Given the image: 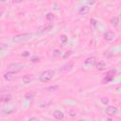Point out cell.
<instances>
[{
    "label": "cell",
    "instance_id": "6da1fadb",
    "mask_svg": "<svg viewBox=\"0 0 121 121\" xmlns=\"http://www.w3.org/2000/svg\"><path fill=\"white\" fill-rule=\"evenodd\" d=\"M33 34L32 33H22V34H18L16 36L13 37L12 42L13 43H23V42H26L28 40H30L32 38Z\"/></svg>",
    "mask_w": 121,
    "mask_h": 121
},
{
    "label": "cell",
    "instance_id": "7a4b0ae2",
    "mask_svg": "<svg viewBox=\"0 0 121 121\" xmlns=\"http://www.w3.org/2000/svg\"><path fill=\"white\" fill-rule=\"evenodd\" d=\"M53 76H54V71L53 70H50V69L49 70H45L40 75L39 79H40L41 82L45 83V82H48L49 80H51L53 78Z\"/></svg>",
    "mask_w": 121,
    "mask_h": 121
},
{
    "label": "cell",
    "instance_id": "3957f363",
    "mask_svg": "<svg viewBox=\"0 0 121 121\" xmlns=\"http://www.w3.org/2000/svg\"><path fill=\"white\" fill-rule=\"evenodd\" d=\"M25 67H26V64L25 63H22V62H13V63H10V64L8 65V70H9V72L17 73V72L22 71Z\"/></svg>",
    "mask_w": 121,
    "mask_h": 121
},
{
    "label": "cell",
    "instance_id": "277c9868",
    "mask_svg": "<svg viewBox=\"0 0 121 121\" xmlns=\"http://www.w3.org/2000/svg\"><path fill=\"white\" fill-rule=\"evenodd\" d=\"M115 73H116L115 70H111V71L107 72L105 78H104L103 80H102V83H105V82L107 83V82H109V81H112V80L113 79V77L115 76Z\"/></svg>",
    "mask_w": 121,
    "mask_h": 121
},
{
    "label": "cell",
    "instance_id": "5b68a950",
    "mask_svg": "<svg viewBox=\"0 0 121 121\" xmlns=\"http://www.w3.org/2000/svg\"><path fill=\"white\" fill-rule=\"evenodd\" d=\"M105 112H106L108 115L112 116V115L117 114L118 109H117L116 107H114V106H109V107H107V108L105 109Z\"/></svg>",
    "mask_w": 121,
    "mask_h": 121
},
{
    "label": "cell",
    "instance_id": "8992f818",
    "mask_svg": "<svg viewBox=\"0 0 121 121\" xmlns=\"http://www.w3.org/2000/svg\"><path fill=\"white\" fill-rule=\"evenodd\" d=\"M73 66H74V62L73 61H68V62H66L65 64H63L60 67V71H61V72H68V71H70L73 68Z\"/></svg>",
    "mask_w": 121,
    "mask_h": 121
},
{
    "label": "cell",
    "instance_id": "52a82bcc",
    "mask_svg": "<svg viewBox=\"0 0 121 121\" xmlns=\"http://www.w3.org/2000/svg\"><path fill=\"white\" fill-rule=\"evenodd\" d=\"M16 78V73H13V72H7L4 74V78L8 81H11V80H14Z\"/></svg>",
    "mask_w": 121,
    "mask_h": 121
},
{
    "label": "cell",
    "instance_id": "ba28073f",
    "mask_svg": "<svg viewBox=\"0 0 121 121\" xmlns=\"http://www.w3.org/2000/svg\"><path fill=\"white\" fill-rule=\"evenodd\" d=\"M103 37L106 41H112L114 38H115V34L112 31H106L104 34H103Z\"/></svg>",
    "mask_w": 121,
    "mask_h": 121
},
{
    "label": "cell",
    "instance_id": "9c48e42d",
    "mask_svg": "<svg viewBox=\"0 0 121 121\" xmlns=\"http://www.w3.org/2000/svg\"><path fill=\"white\" fill-rule=\"evenodd\" d=\"M52 27H53V24H52V23H49V24H47V25H44V26H40V27L38 28V30H39L40 32L49 31V30H51V28H52Z\"/></svg>",
    "mask_w": 121,
    "mask_h": 121
},
{
    "label": "cell",
    "instance_id": "30bf717a",
    "mask_svg": "<svg viewBox=\"0 0 121 121\" xmlns=\"http://www.w3.org/2000/svg\"><path fill=\"white\" fill-rule=\"evenodd\" d=\"M89 10H90V8L88 6H81L78 9V12L79 15H85V14H87L89 12Z\"/></svg>",
    "mask_w": 121,
    "mask_h": 121
},
{
    "label": "cell",
    "instance_id": "8fae6325",
    "mask_svg": "<svg viewBox=\"0 0 121 121\" xmlns=\"http://www.w3.org/2000/svg\"><path fill=\"white\" fill-rule=\"evenodd\" d=\"M95 68H96V70H98V71H103V70L106 69V63H105L103 60H99V61L96 62Z\"/></svg>",
    "mask_w": 121,
    "mask_h": 121
},
{
    "label": "cell",
    "instance_id": "7c38bea8",
    "mask_svg": "<svg viewBox=\"0 0 121 121\" xmlns=\"http://www.w3.org/2000/svg\"><path fill=\"white\" fill-rule=\"evenodd\" d=\"M53 116H54L56 119L60 120V119H62V118L64 117V113H63L61 111H60V110H56V111L53 112Z\"/></svg>",
    "mask_w": 121,
    "mask_h": 121
},
{
    "label": "cell",
    "instance_id": "4fadbf2b",
    "mask_svg": "<svg viewBox=\"0 0 121 121\" xmlns=\"http://www.w3.org/2000/svg\"><path fill=\"white\" fill-rule=\"evenodd\" d=\"M10 100H11V95H5L0 96V104L7 103V102H9Z\"/></svg>",
    "mask_w": 121,
    "mask_h": 121
},
{
    "label": "cell",
    "instance_id": "5bb4252c",
    "mask_svg": "<svg viewBox=\"0 0 121 121\" xmlns=\"http://www.w3.org/2000/svg\"><path fill=\"white\" fill-rule=\"evenodd\" d=\"M32 80H33V76H32V75L27 74V75H25V76L23 77V82L26 83V84L29 83V82L32 81Z\"/></svg>",
    "mask_w": 121,
    "mask_h": 121
},
{
    "label": "cell",
    "instance_id": "9a60e30c",
    "mask_svg": "<svg viewBox=\"0 0 121 121\" xmlns=\"http://www.w3.org/2000/svg\"><path fill=\"white\" fill-rule=\"evenodd\" d=\"M35 95H36V92H35V91H29V92H27V93L25 95V98L27 99V100L33 99V98L35 97Z\"/></svg>",
    "mask_w": 121,
    "mask_h": 121
},
{
    "label": "cell",
    "instance_id": "2e32d148",
    "mask_svg": "<svg viewBox=\"0 0 121 121\" xmlns=\"http://www.w3.org/2000/svg\"><path fill=\"white\" fill-rule=\"evenodd\" d=\"M110 23H111L113 26H115V27L118 26V25H119V19H118V17H117V16H113V17H112Z\"/></svg>",
    "mask_w": 121,
    "mask_h": 121
},
{
    "label": "cell",
    "instance_id": "e0dca14e",
    "mask_svg": "<svg viewBox=\"0 0 121 121\" xmlns=\"http://www.w3.org/2000/svg\"><path fill=\"white\" fill-rule=\"evenodd\" d=\"M95 62V57H90V58H87L85 60H84V63L86 65H90V64H94Z\"/></svg>",
    "mask_w": 121,
    "mask_h": 121
},
{
    "label": "cell",
    "instance_id": "ac0fdd59",
    "mask_svg": "<svg viewBox=\"0 0 121 121\" xmlns=\"http://www.w3.org/2000/svg\"><path fill=\"white\" fill-rule=\"evenodd\" d=\"M60 89V86L59 85H52V86H49L47 88H45L44 90L45 91H48V92H56Z\"/></svg>",
    "mask_w": 121,
    "mask_h": 121
},
{
    "label": "cell",
    "instance_id": "d6986e66",
    "mask_svg": "<svg viewBox=\"0 0 121 121\" xmlns=\"http://www.w3.org/2000/svg\"><path fill=\"white\" fill-rule=\"evenodd\" d=\"M45 18H46L47 21L51 22V21H53V20L55 19V15H54L52 12H48V13H46V15H45Z\"/></svg>",
    "mask_w": 121,
    "mask_h": 121
},
{
    "label": "cell",
    "instance_id": "ffe728a7",
    "mask_svg": "<svg viewBox=\"0 0 121 121\" xmlns=\"http://www.w3.org/2000/svg\"><path fill=\"white\" fill-rule=\"evenodd\" d=\"M60 43L61 44H65L66 43H67V41H68V38H67V36L66 35H64V34H62V35H60Z\"/></svg>",
    "mask_w": 121,
    "mask_h": 121
},
{
    "label": "cell",
    "instance_id": "44dd1931",
    "mask_svg": "<svg viewBox=\"0 0 121 121\" xmlns=\"http://www.w3.org/2000/svg\"><path fill=\"white\" fill-rule=\"evenodd\" d=\"M100 100H101L102 104H104V105H108V104H109V102H110L109 98H108V97H105V96L101 97V98H100Z\"/></svg>",
    "mask_w": 121,
    "mask_h": 121
},
{
    "label": "cell",
    "instance_id": "7402d4cb",
    "mask_svg": "<svg viewBox=\"0 0 121 121\" xmlns=\"http://www.w3.org/2000/svg\"><path fill=\"white\" fill-rule=\"evenodd\" d=\"M90 23H91V26L92 27H95V26H96V20L95 19H94V18H92L91 20H90Z\"/></svg>",
    "mask_w": 121,
    "mask_h": 121
},
{
    "label": "cell",
    "instance_id": "603a6c76",
    "mask_svg": "<svg viewBox=\"0 0 121 121\" xmlns=\"http://www.w3.org/2000/svg\"><path fill=\"white\" fill-rule=\"evenodd\" d=\"M60 54H61V52H60L59 49H55V50L53 51V56H54V57H58V56H60Z\"/></svg>",
    "mask_w": 121,
    "mask_h": 121
},
{
    "label": "cell",
    "instance_id": "cb8c5ba5",
    "mask_svg": "<svg viewBox=\"0 0 121 121\" xmlns=\"http://www.w3.org/2000/svg\"><path fill=\"white\" fill-rule=\"evenodd\" d=\"M76 114H77V112H76L75 109H71V110L69 111V115H70V116L74 117V116H76Z\"/></svg>",
    "mask_w": 121,
    "mask_h": 121
},
{
    "label": "cell",
    "instance_id": "d4e9b609",
    "mask_svg": "<svg viewBox=\"0 0 121 121\" xmlns=\"http://www.w3.org/2000/svg\"><path fill=\"white\" fill-rule=\"evenodd\" d=\"M30 60H31L32 62H38V61H40V58H39L38 56H34V57L31 58Z\"/></svg>",
    "mask_w": 121,
    "mask_h": 121
},
{
    "label": "cell",
    "instance_id": "484cf974",
    "mask_svg": "<svg viewBox=\"0 0 121 121\" xmlns=\"http://www.w3.org/2000/svg\"><path fill=\"white\" fill-rule=\"evenodd\" d=\"M29 55H30V53H29L28 51H25V52H23V53L21 54L22 57H27V56H29Z\"/></svg>",
    "mask_w": 121,
    "mask_h": 121
},
{
    "label": "cell",
    "instance_id": "4316f807",
    "mask_svg": "<svg viewBox=\"0 0 121 121\" xmlns=\"http://www.w3.org/2000/svg\"><path fill=\"white\" fill-rule=\"evenodd\" d=\"M71 54H72V51H68V52H66V53H65V54H64L62 57H63L64 59H66V58H68V57H69Z\"/></svg>",
    "mask_w": 121,
    "mask_h": 121
},
{
    "label": "cell",
    "instance_id": "83f0119b",
    "mask_svg": "<svg viewBox=\"0 0 121 121\" xmlns=\"http://www.w3.org/2000/svg\"><path fill=\"white\" fill-rule=\"evenodd\" d=\"M14 111H15L14 109H12V110H9V111H6V110H5V111H3V112H8V114H9V113L13 112Z\"/></svg>",
    "mask_w": 121,
    "mask_h": 121
},
{
    "label": "cell",
    "instance_id": "f1b7e54d",
    "mask_svg": "<svg viewBox=\"0 0 121 121\" xmlns=\"http://www.w3.org/2000/svg\"><path fill=\"white\" fill-rule=\"evenodd\" d=\"M28 121H39V119L37 117H30L28 119Z\"/></svg>",
    "mask_w": 121,
    "mask_h": 121
},
{
    "label": "cell",
    "instance_id": "f546056e",
    "mask_svg": "<svg viewBox=\"0 0 121 121\" xmlns=\"http://www.w3.org/2000/svg\"><path fill=\"white\" fill-rule=\"evenodd\" d=\"M6 47V45L5 44H0V50H2V49H4Z\"/></svg>",
    "mask_w": 121,
    "mask_h": 121
},
{
    "label": "cell",
    "instance_id": "4dcf8cb0",
    "mask_svg": "<svg viewBox=\"0 0 121 121\" xmlns=\"http://www.w3.org/2000/svg\"><path fill=\"white\" fill-rule=\"evenodd\" d=\"M88 4H89V5H93V4H95V1H89Z\"/></svg>",
    "mask_w": 121,
    "mask_h": 121
},
{
    "label": "cell",
    "instance_id": "1f68e13d",
    "mask_svg": "<svg viewBox=\"0 0 121 121\" xmlns=\"http://www.w3.org/2000/svg\"><path fill=\"white\" fill-rule=\"evenodd\" d=\"M2 13H3V9L0 10V16H2Z\"/></svg>",
    "mask_w": 121,
    "mask_h": 121
},
{
    "label": "cell",
    "instance_id": "d6a6232c",
    "mask_svg": "<svg viewBox=\"0 0 121 121\" xmlns=\"http://www.w3.org/2000/svg\"><path fill=\"white\" fill-rule=\"evenodd\" d=\"M105 121H112V119H111V118H107V119H106V120H105Z\"/></svg>",
    "mask_w": 121,
    "mask_h": 121
}]
</instances>
